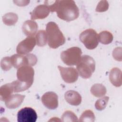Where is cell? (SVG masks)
Listing matches in <instances>:
<instances>
[{
	"instance_id": "d6986e66",
	"label": "cell",
	"mask_w": 122,
	"mask_h": 122,
	"mask_svg": "<svg viewBox=\"0 0 122 122\" xmlns=\"http://www.w3.org/2000/svg\"><path fill=\"white\" fill-rule=\"evenodd\" d=\"M18 20V16L17 14L13 12H9L5 14L2 17L3 23L7 26L15 25Z\"/></svg>"
},
{
	"instance_id": "44dd1931",
	"label": "cell",
	"mask_w": 122,
	"mask_h": 122,
	"mask_svg": "<svg viewBox=\"0 0 122 122\" xmlns=\"http://www.w3.org/2000/svg\"><path fill=\"white\" fill-rule=\"evenodd\" d=\"M113 35L108 31H102L98 34L99 41L103 44L111 43L113 40Z\"/></svg>"
},
{
	"instance_id": "484cf974",
	"label": "cell",
	"mask_w": 122,
	"mask_h": 122,
	"mask_svg": "<svg viewBox=\"0 0 122 122\" xmlns=\"http://www.w3.org/2000/svg\"><path fill=\"white\" fill-rule=\"evenodd\" d=\"M109 8V3L107 0H101L98 4L96 11L97 12H102L106 11Z\"/></svg>"
},
{
	"instance_id": "5bb4252c",
	"label": "cell",
	"mask_w": 122,
	"mask_h": 122,
	"mask_svg": "<svg viewBox=\"0 0 122 122\" xmlns=\"http://www.w3.org/2000/svg\"><path fill=\"white\" fill-rule=\"evenodd\" d=\"M38 28V26L36 21L33 20H27L23 23L22 30L26 36H33L36 34Z\"/></svg>"
},
{
	"instance_id": "4fadbf2b",
	"label": "cell",
	"mask_w": 122,
	"mask_h": 122,
	"mask_svg": "<svg viewBox=\"0 0 122 122\" xmlns=\"http://www.w3.org/2000/svg\"><path fill=\"white\" fill-rule=\"evenodd\" d=\"M25 97L24 95L12 94L5 101V105L9 109H15L20 105Z\"/></svg>"
},
{
	"instance_id": "83f0119b",
	"label": "cell",
	"mask_w": 122,
	"mask_h": 122,
	"mask_svg": "<svg viewBox=\"0 0 122 122\" xmlns=\"http://www.w3.org/2000/svg\"><path fill=\"white\" fill-rule=\"evenodd\" d=\"M13 2L18 6H24L28 4L30 2V1H26V0H21V1H13Z\"/></svg>"
},
{
	"instance_id": "ffe728a7",
	"label": "cell",
	"mask_w": 122,
	"mask_h": 122,
	"mask_svg": "<svg viewBox=\"0 0 122 122\" xmlns=\"http://www.w3.org/2000/svg\"><path fill=\"white\" fill-rule=\"evenodd\" d=\"M36 41L37 45L39 47L45 46L48 42V38L46 31L44 30H40L36 34Z\"/></svg>"
},
{
	"instance_id": "ba28073f",
	"label": "cell",
	"mask_w": 122,
	"mask_h": 122,
	"mask_svg": "<svg viewBox=\"0 0 122 122\" xmlns=\"http://www.w3.org/2000/svg\"><path fill=\"white\" fill-rule=\"evenodd\" d=\"M63 80L66 83H72L78 80L79 75L77 70L73 67H58Z\"/></svg>"
},
{
	"instance_id": "7c38bea8",
	"label": "cell",
	"mask_w": 122,
	"mask_h": 122,
	"mask_svg": "<svg viewBox=\"0 0 122 122\" xmlns=\"http://www.w3.org/2000/svg\"><path fill=\"white\" fill-rule=\"evenodd\" d=\"M50 11L47 4L39 5L36 7L31 13V19L32 20L43 19L49 15Z\"/></svg>"
},
{
	"instance_id": "9a60e30c",
	"label": "cell",
	"mask_w": 122,
	"mask_h": 122,
	"mask_svg": "<svg viewBox=\"0 0 122 122\" xmlns=\"http://www.w3.org/2000/svg\"><path fill=\"white\" fill-rule=\"evenodd\" d=\"M64 98L66 102L70 104L73 106H78L81 102V97L77 92L69 90L66 92Z\"/></svg>"
},
{
	"instance_id": "d4e9b609",
	"label": "cell",
	"mask_w": 122,
	"mask_h": 122,
	"mask_svg": "<svg viewBox=\"0 0 122 122\" xmlns=\"http://www.w3.org/2000/svg\"><path fill=\"white\" fill-rule=\"evenodd\" d=\"M0 66L2 70L7 71L12 68V64L11 62L10 57H5L3 58L0 62Z\"/></svg>"
},
{
	"instance_id": "5b68a950",
	"label": "cell",
	"mask_w": 122,
	"mask_h": 122,
	"mask_svg": "<svg viewBox=\"0 0 122 122\" xmlns=\"http://www.w3.org/2000/svg\"><path fill=\"white\" fill-rule=\"evenodd\" d=\"M79 38L85 47L89 50H93L98 45V34L92 29H88L82 31L80 34Z\"/></svg>"
},
{
	"instance_id": "2e32d148",
	"label": "cell",
	"mask_w": 122,
	"mask_h": 122,
	"mask_svg": "<svg viewBox=\"0 0 122 122\" xmlns=\"http://www.w3.org/2000/svg\"><path fill=\"white\" fill-rule=\"evenodd\" d=\"M109 80L113 86L120 87L122 84L121 70L117 67L112 68L109 73Z\"/></svg>"
},
{
	"instance_id": "6da1fadb",
	"label": "cell",
	"mask_w": 122,
	"mask_h": 122,
	"mask_svg": "<svg viewBox=\"0 0 122 122\" xmlns=\"http://www.w3.org/2000/svg\"><path fill=\"white\" fill-rule=\"evenodd\" d=\"M52 12L56 11L57 16L63 20L71 21L77 19L79 10L74 1L72 0H56L51 5L45 1Z\"/></svg>"
},
{
	"instance_id": "3957f363",
	"label": "cell",
	"mask_w": 122,
	"mask_h": 122,
	"mask_svg": "<svg viewBox=\"0 0 122 122\" xmlns=\"http://www.w3.org/2000/svg\"><path fill=\"white\" fill-rule=\"evenodd\" d=\"M77 69L79 75L84 79L90 78L95 70V62L92 57L85 55L77 64Z\"/></svg>"
},
{
	"instance_id": "52a82bcc",
	"label": "cell",
	"mask_w": 122,
	"mask_h": 122,
	"mask_svg": "<svg viewBox=\"0 0 122 122\" xmlns=\"http://www.w3.org/2000/svg\"><path fill=\"white\" fill-rule=\"evenodd\" d=\"M34 71L30 66L25 65L18 69L17 77L18 80L30 87L34 81Z\"/></svg>"
},
{
	"instance_id": "e0dca14e",
	"label": "cell",
	"mask_w": 122,
	"mask_h": 122,
	"mask_svg": "<svg viewBox=\"0 0 122 122\" xmlns=\"http://www.w3.org/2000/svg\"><path fill=\"white\" fill-rule=\"evenodd\" d=\"M13 92H14V87L12 82L1 86L0 88V100L5 102Z\"/></svg>"
},
{
	"instance_id": "9c48e42d",
	"label": "cell",
	"mask_w": 122,
	"mask_h": 122,
	"mask_svg": "<svg viewBox=\"0 0 122 122\" xmlns=\"http://www.w3.org/2000/svg\"><path fill=\"white\" fill-rule=\"evenodd\" d=\"M36 43L35 38L33 36L28 37L18 44L16 48V52L22 55L29 54L32 51Z\"/></svg>"
},
{
	"instance_id": "7402d4cb",
	"label": "cell",
	"mask_w": 122,
	"mask_h": 122,
	"mask_svg": "<svg viewBox=\"0 0 122 122\" xmlns=\"http://www.w3.org/2000/svg\"><path fill=\"white\" fill-rule=\"evenodd\" d=\"M95 117L93 112L90 110H87L82 112L78 121L93 122L95 121Z\"/></svg>"
},
{
	"instance_id": "ac0fdd59",
	"label": "cell",
	"mask_w": 122,
	"mask_h": 122,
	"mask_svg": "<svg viewBox=\"0 0 122 122\" xmlns=\"http://www.w3.org/2000/svg\"><path fill=\"white\" fill-rule=\"evenodd\" d=\"M91 93L96 97H101L105 95L106 89L102 84L96 83L93 85L91 88Z\"/></svg>"
},
{
	"instance_id": "277c9868",
	"label": "cell",
	"mask_w": 122,
	"mask_h": 122,
	"mask_svg": "<svg viewBox=\"0 0 122 122\" xmlns=\"http://www.w3.org/2000/svg\"><path fill=\"white\" fill-rule=\"evenodd\" d=\"M82 51L77 47H73L64 51L61 53V58L64 63L68 66L77 65L81 58Z\"/></svg>"
},
{
	"instance_id": "8fae6325",
	"label": "cell",
	"mask_w": 122,
	"mask_h": 122,
	"mask_svg": "<svg viewBox=\"0 0 122 122\" xmlns=\"http://www.w3.org/2000/svg\"><path fill=\"white\" fill-rule=\"evenodd\" d=\"M41 101L46 107L51 110L55 109L58 106V96L52 92L45 93L41 97Z\"/></svg>"
},
{
	"instance_id": "cb8c5ba5",
	"label": "cell",
	"mask_w": 122,
	"mask_h": 122,
	"mask_svg": "<svg viewBox=\"0 0 122 122\" xmlns=\"http://www.w3.org/2000/svg\"><path fill=\"white\" fill-rule=\"evenodd\" d=\"M109 97L108 96H104L96 101L95 103V108L98 111H102L104 110L107 104Z\"/></svg>"
},
{
	"instance_id": "603a6c76",
	"label": "cell",
	"mask_w": 122,
	"mask_h": 122,
	"mask_svg": "<svg viewBox=\"0 0 122 122\" xmlns=\"http://www.w3.org/2000/svg\"><path fill=\"white\" fill-rule=\"evenodd\" d=\"M62 121L64 122H78L77 116L75 114L71 111H66L61 116Z\"/></svg>"
},
{
	"instance_id": "8992f818",
	"label": "cell",
	"mask_w": 122,
	"mask_h": 122,
	"mask_svg": "<svg viewBox=\"0 0 122 122\" xmlns=\"http://www.w3.org/2000/svg\"><path fill=\"white\" fill-rule=\"evenodd\" d=\"M10 60L12 65L16 69L25 65L34 66L37 62V57L31 53L26 55L20 54H14L10 57Z\"/></svg>"
},
{
	"instance_id": "7a4b0ae2",
	"label": "cell",
	"mask_w": 122,
	"mask_h": 122,
	"mask_svg": "<svg viewBox=\"0 0 122 122\" xmlns=\"http://www.w3.org/2000/svg\"><path fill=\"white\" fill-rule=\"evenodd\" d=\"M46 33L48 44L51 48L56 49L65 43V37L55 22L51 21L47 23Z\"/></svg>"
},
{
	"instance_id": "4316f807",
	"label": "cell",
	"mask_w": 122,
	"mask_h": 122,
	"mask_svg": "<svg viewBox=\"0 0 122 122\" xmlns=\"http://www.w3.org/2000/svg\"><path fill=\"white\" fill-rule=\"evenodd\" d=\"M112 56L115 60L121 61H122V48L117 47L114 49L112 51Z\"/></svg>"
},
{
	"instance_id": "30bf717a",
	"label": "cell",
	"mask_w": 122,
	"mask_h": 122,
	"mask_svg": "<svg viewBox=\"0 0 122 122\" xmlns=\"http://www.w3.org/2000/svg\"><path fill=\"white\" fill-rule=\"evenodd\" d=\"M37 119L36 112L30 107H24L20 109L17 113L18 122H35Z\"/></svg>"
}]
</instances>
